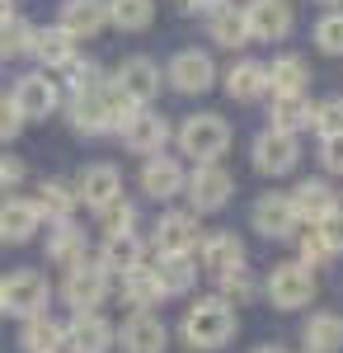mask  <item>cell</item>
I'll return each instance as SVG.
<instances>
[{
  "label": "cell",
  "instance_id": "8",
  "mask_svg": "<svg viewBox=\"0 0 343 353\" xmlns=\"http://www.w3.org/2000/svg\"><path fill=\"white\" fill-rule=\"evenodd\" d=\"M240 10H245L249 43H282L291 28H296L291 0H249V5H240Z\"/></svg>",
  "mask_w": 343,
  "mask_h": 353
},
{
  "label": "cell",
  "instance_id": "18",
  "mask_svg": "<svg viewBox=\"0 0 343 353\" xmlns=\"http://www.w3.org/2000/svg\"><path fill=\"white\" fill-rule=\"evenodd\" d=\"M56 28H61L71 43H85V38H94V33H104L108 28V0H66Z\"/></svg>",
  "mask_w": 343,
  "mask_h": 353
},
{
  "label": "cell",
  "instance_id": "41",
  "mask_svg": "<svg viewBox=\"0 0 343 353\" xmlns=\"http://www.w3.org/2000/svg\"><path fill=\"white\" fill-rule=\"evenodd\" d=\"M320 137H343V94H329L315 104V123H311Z\"/></svg>",
  "mask_w": 343,
  "mask_h": 353
},
{
  "label": "cell",
  "instance_id": "1",
  "mask_svg": "<svg viewBox=\"0 0 343 353\" xmlns=\"http://www.w3.org/2000/svg\"><path fill=\"white\" fill-rule=\"evenodd\" d=\"M236 330H240V316H236V306L231 301H221V297H198L193 306L184 311V325H179V334H184V344L188 349H226L231 339H236Z\"/></svg>",
  "mask_w": 343,
  "mask_h": 353
},
{
  "label": "cell",
  "instance_id": "19",
  "mask_svg": "<svg viewBox=\"0 0 343 353\" xmlns=\"http://www.w3.org/2000/svg\"><path fill=\"white\" fill-rule=\"evenodd\" d=\"M202 245L198 236V217L193 212H165L156 221V250L160 254H193Z\"/></svg>",
  "mask_w": 343,
  "mask_h": 353
},
{
  "label": "cell",
  "instance_id": "4",
  "mask_svg": "<svg viewBox=\"0 0 343 353\" xmlns=\"http://www.w3.org/2000/svg\"><path fill=\"white\" fill-rule=\"evenodd\" d=\"M48 301H52V288H48V278L38 269H19L10 278H0V316L28 321V316H43Z\"/></svg>",
  "mask_w": 343,
  "mask_h": 353
},
{
  "label": "cell",
  "instance_id": "16",
  "mask_svg": "<svg viewBox=\"0 0 343 353\" xmlns=\"http://www.w3.org/2000/svg\"><path fill=\"white\" fill-rule=\"evenodd\" d=\"M118 349L123 353H165L169 349V330L156 311H132L118 330Z\"/></svg>",
  "mask_w": 343,
  "mask_h": 353
},
{
  "label": "cell",
  "instance_id": "36",
  "mask_svg": "<svg viewBox=\"0 0 343 353\" xmlns=\"http://www.w3.org/2000/svg\"><path fill=\"white\" fill-rule=\"evenodd\" d=\"M123 297H127V306H136V311H151V306H160V301H165V292H160L156 273L141 264V269L123 273Z\"/></svg>",
  "mask_w": 343,
  "mask_h": 353
},
{
  "label": "cell",
  "instance_id": "51",
  "mask_svg": "<svg viewBox=\"0 0 343 353\" xmlns=\"http://www.w3.org/2000/svg\"><path fill=\"white\" fill-rule=\"evenodd\" d=\"M320 5H343V0H320Z\"/></svg>",
  "mask_w": 343,
  "mask_h": 353
},
{
  "label": "cell",
  "instance_id": "37",
  "mask_svg": "<svg viewBox=\"0 0 343 353\" xmlns=\"http://www.w3.org/2000/svg\"><path fill=\"white\" fill-rule=\"evenodd\" d=\"M216 283H221L216 297L231 301V306H245V301H254V292H259V283H254V273H249V269H231V273H221Z\"/></svg>",
  "mask_w": 343,
  "mask_h": 353
},
{
  "label": "cell",
  "instance_id": "3",
  "mask_svg": "<svg viewBox=\"0 0 343 353\" xmlns=\"http://www.w3.org/2000/svg\"><path fill=\"white\" fill-rule=\"evenodd\" d=\"M174 137H179L184 156H193L198 165H216V156H226V146H231V123L221 113H193Z\"/></svg>",
  "mask_w": 343,
  "mask_h": 353
},
{
  "label": "cell",
  "instance_id": "34",
  "mask_svg": "<svg viewBox=\"0 0 343 353\" xmlns=\"http://www.w3.org/2000/svg\"><path fill=\"white\" fill-rule=\"evenodd\" d=\"M48 259L61 264V269H71L85 259V231H80L76 221H56L52 231H48Z\"/></svg>",
  "mask_w": 343,
  "mask_h": 353
},
{
  "label": "cell",
  "instance_id": "31",
  "mask_svg": "<svg viewBox=\"0 0 343 353\" xmlns=\"http://www.w3.org/2000/svg\"><path fill=\"white\" fill-rule=\"evenodd\" d=\"M306 81H311L306 57H296V52L273 57V66H268V90L273 94H306Z\"/></svg>",
  "mask_w": 343,
  "mask_h": 353
},
{
  "label": "cell",
  "instance_id": "32",
  "mask_svg": "<svg viewBox=\"0 0 343 353\" xmlns=\"http://www.w3.org/2000/svg\"><path fill=\"white\" fill-rule=\"evenodd\" d=\"M19 344H24L28 353H56L61 344H66V325L56 321V316H28L24 330H19Z\"/></svg>",
  "mask_w": 343,
  "mask_h": 353
},
{
  "label": "cell",
  "instance_id": "28",
  "mask_svg": "<svg viewBox=\"0 0 343 353\" xmlns=\"http://www.w3.org/2000/svg\"><path fill=\"white\" fill-rule=\"evenodd\" d=\"M156 283L165 297H184L188 288L198 283V264H193V254H160L156 259Z\"/></svg>",
  "mask_w": 343,
  "mask_h": 353
},
{
  "label": "cell",
  "instance_id": "14",
  "mask_svg": "<svg viewBox=\"0 0 343 353\" xmlns=\"http://www.w3.org/2000/svg\"><path fill=\"white\" fill-rule=\"evenodd\" d=\"M249 156H254V170L259 174H291L296 170V161H301V141L287 132H273V128H264V132L254 137V146H249Z\"/></svg>",
  "mask_w": 343,
  "mask_h": 353
},
{
  "label": "cell",
  "instance_id": "44",
  "mask_svg": "<svg viewBox=\"0 0 343 353\" xmlns=\"http://www.w3.org/2000/svg\"><path fill=\"white\" fill-rule=\"evenodd\" d=\"M315 231H320V241L329 245V254H343V203L329 208V212L315 221Z\"/></svg>",
  "mask_w": 343,
  "mask_h": 353
},
{
  "label": "cell",
  "instance_id": "39",
  "mask_svg": "<svg viewBox=\"0 0 343 353\" xmlns=\"http://www.w3.org/2000/svg\"><path fill=\"white\" fill-rule=\"evenodd\" d=\"M315 48L324 57H343V10H329L315 24Z\"/></svg>",
  "mask_w": 343,
  "mask_h": 353
},
{
  "label": "cell",
  "instance_id": "35",
  "mask_svg": "<svg viewBox=\"0 0 343 353\" xmlns=\"http://www.w3.org/2000/svg\"><path fill=\"white\" fill-rule=\"evenodd\" d=\"M108 24L123 33H146L156 24V0H108Z\"/></svg>",
  "mask_w": 343,
  "mask_h": 353
},
{
  "label": "cell",
  "instance_id": "17",
  "mask_svg": "<svg viewBox=\"0 0 343 353\" xmlns=\"http://www.w3.org/2000/svg\"><path fill=\"white\" fill-rule=\"evenodd\" d=\"M118 344V330L108 325L99 311H80L76 321L66 325V344L61 349H71V353H108Z\"/></svg>",
  "mask_w": 343,
  "mask_h": 353
},
{
  "label": "cell",
  "instance_id": "24",
  "mask_svg": "<svg viewBox=\"0 0 343 353\" xmlns=\"http://www.w3.org/2000/svg\"><path fill=\"white\" fill-rule=\"evenodd\" d=\"M221 81H226V94H231L236 104H254V99H264V94H268V66L245 57V61H236Z\"/></svg>",
  "mask_w": 343,
  "mask_h": 353
},
{
  "label": "cell",
  "instance_id": "12",
  "mask_svg": "<svg viewBox=\"0 0 343 353\" xmlns=\"http://www.w3.org/2000/svg\"><path fill=\"white\" fill-rule=\"evenodd\" d=\"M113 90L132 104V109H151V99L160 94V66L151 57H127L113 76Z\"/></svg>",
  "mask_w": 343,
  "mask_h": 353
},
{
  "label": "cell",
  "instance_id": "49",
  "mask_svg": "<svg viewBox=\"0 0 343 353\" xmlns=\"http://www.w3.org/2000/svg\"><path fill=\"white\" fill-rule=\"evenodd\" d=\"M14 14V0H0V19H10Z\"/></svg>",
  "mask_w": 343,
  "mask_h": 353
},
{
  "label": "cell",
  "instance_id": "9",
  "mask_svg": "<svg viewBox=\"0 0 343 353\" xmlns=\"http://www.w3.org/2000/svg\"><path fill=\"white\" fill-rule=\"evenodd\" d=\"M10 104H14V113H19L24 123H38V118H52V113H56L61 90H56V81L48 76V71H28V76H19V81H14Z\"/></svg>",
  "mask_w": 343,
  "mask_h": 353
},
{
  "label": "cell",
  "instance_id": "7",
  "mask_svg": "<svg viewBox=\"0 0 343 353\" xmlns=\"http://www.w3.org/2000/svg\"><path fill=\"white\" fill-rule=\"evenodd\" d=\"M184 193L193 203V217L198 212H221L236 193V179H231L226 165H193V174L184 179Z\"/></svg>",
  "mask_w": 343,
  "mask_h": 353
},
{
  "label": "cell",
  "instance_id": "43",
  "mask_svg": "<svg viewBox=\"0 0 343 353\" xmlns=\"http://www.w3.org/2000/svg\"><path fill=\"white\" fill-rule=\"evenodd\" d=\"M94 85H104V71H99L94 61H71V66H66V90H71V94H85V90H94Z\"/></svg>",
  "mask_w": 343,
  "mask_h": 353
},
{
  "label": "cell",
  "instance_id": "45",
  "mask_svg": "<svg viewBox=\"0 0 343 353\" xmlns=\"http://www.w3.org/2000/svg\"><path fill=\"white\" fill-rule=\"evenodd\" d=\"M24 161L19 156H0V193H14L19 184H24Z\"/></svg>",
  "mask_w": 343,
  "mask_h": 353
},
{
  "label": "cell",
  "instance_id": "22",
  "mask_svg": "<svg viewBox=\"0 0 343 353\" xmlns=\"http://www.w3.org/2000/svg\"><path fill=\"white\" fill-rule=\"evenodd\" d=\"M38 208H33V198H0V241L5 245H24L38 236Z\"/></svg>",
  "mask_w": 343,
  "mask_h": 353
},
{
  "label": "cell",
  "instance_id": "42",
  "mask_svg": "<svg viewBox=\"0 0 343 353\" xmlns=\"http://www.w3.org/2000/svg\"><path fill=\"white\" fill-rule=\"evenodd\" d=\"M296 254H301L296 264H306V269H320L324 259H334V254H329V245L320 241L315 226H311V231H296Z\"/></svg>",
  "mask_w": 343,
  "mask_h": 353
},
{
  "label": "cell",
  "instance_id": "26",
  "mask_svg": "<svg viewBox=\"0 0 343 353\" xmlns=\"http://www.w3.org/2000/svg\"><path fill=\"white\" fill-rule=\"evenodd\" d=\"M141 254H146V245H141V236L136 231H123V236H104V250H99V264H104L108 273H132L141 269Z\"/></svg>",
  "mask_w": 343,
  "mask_h": 353
},
{
  "label": "cell",
  "instance_id": "6",
  "mask_svg": "<svg viewBox=\"0 0 343 353\" xmlns=\"http://www.w3.org/2000/svg\"><path fill=\"white\" fill-rule=\"evenodd\" d=\"M315 273L306 269V264H296V259H287V264H273V273H268L264 292L268 301L278 306V311H296V306H311V297H315Z\"/></svg>",
  "mask_w": 343,
  "mask_h": 353
},
{
  "label": "cell",
  "instance_id": "47",
  "mask_svg": "<svg viewBox=\"0 0 343 353\" xmlns=\"http://www.w3.org/2000/svg\"><path fill=\"white\" fill-rule=\"evenodd\" d=\"M19 128H24V118H19V113H14V104L0 94V141H14V137H19Z\"/></svg>",
  "mask_w": 343,
  "mask_h": 353
},
{
  "label": "cell",
  "instance_id": "33",
  "mask_svg": "<svg viewBox=\"0 0 343 353\" xmlns=\"http://www.w3.org/2000/svg\"><path fill=\"white\" fill-rule=\"evenodd\" d=\"M33 208H38V217H48L56 226V221H71V212H76V189L71 184H61V179H43L38 184V198H33Z\"/></svg>",
  "mask_w": 343,
  "mask_h": 353
},
{
  "label": "cell",
  "instance_id": "5",
  "mask_svg": "<svg viewBox=\"0 0 343 353\" xmlns=\"http://www.w3.org/2000/svg\"><path fill=\"white\" fill-rule=\"evenodd\" d=\"M108 288H113V273L99 264V259H80V264H71L66 269V283H61V297H66V306H76V316L80 311H99L108 297Z\"/></svg>",
  "mask_w": 343,
  "mask_h": 353
},
{
  "label": "cell",
  "instance_id": "25",
  "mask_svg": "<svg viewBox=\"0 0 343 353\" xmlns=\"http://www.w3.org/2000/svg\"><path fill=\"white\" fill-rule=\"evenodd\" d=\"M28 52L38 57L48 71H56V66L66 71V66L76 61V43H71V38H66V33L52 24V28H33V38H28Z\"/></svg>",
  "mask_w": 343,
  "mask_h": 353
},
{
  "label": "cell",
  "instance_id": "30",
  "mask_svg": "<svg viewBox=\"0 0 343 353\" xmlns=\"http://www.w3.org/2000/svg\"><path fill=\"white\" fill-rule=\"evenodd\" d=\"M207 33H211V43H221V48H231V52H236V48H245V43H249L245 10H236V5H226V0H221V5L207 14Z\"/></svg>",
  "mask_w": 343,
  "mask_h": 353
},
{
  "label": "cell",
  "instance_id": "10",
  "mask_svg": "<svg viewBox=\"0 0 343 353\" xmlns=\"http://www.w3.org/2000/svg\"><path fill=\"white\" fill-rule=\"evenodd\" d=\"M165 81L174 85L179 94H207L211 85H216V61H211V52H202V48H184V52L169 57Z\"/></svg>",
  "mask_w": 343,
  "mask_h": 353
},
{
  "label": "cell",
  "instance_id": "40",
  "mask_svg": "<svg viewBox=\"0 0 343 353\" xmlns=\"http://www.w3.org/2000/svg\"><path fill=\"white\" fill-rule=\"evenodd\" d=\"M28 38H33V28H28L19 14L0 19V57H19V52H28Z\"/></svg>",
  "mask_w": 343,
  "mask_h": 353
},
{
  "label": "cell",
  "instance_id": "23",
  "mask_svg": "<svg viewBox=\"0 0 343 353\" xmlns=\"http://www.w3.org/2000/svg\"><path fill=\"white\" fill-rule=\"evenodd\" d=\"M268 128L273 132H287V137H296V132H306L311 123H315V104L306 99V94H273V104H268Z\"/></svg>",
  "mask_w": 343,
  "mask_h": 353
},
{
  "label": "cell",
  "instance_id": "11",
  "mask_svg": "<svg viewBox=\"0 0 343 353\" xmlns=\"http://www.w3.org/2000/svg\"><path fill=\"white\" fill-rule=\"evenodd\" d=\"M118 137H123V146L132 151V156H165V141H169V123L160 118L156 109H132L127 113V123L118 128Z\"/></svg>",
  "mask_w": 343,
  "mask_h": 353
},
{
  "label": "cell",
  "instance_id": "20",
  "mask_svg": "<svg viewBox=\"0 0 343 353\" xmlns=\"http://www.w3.org/2000/svg\"><path fill=\"white\" fill-rule=\"evenodd\" d=\"M184 165L174 161V156H151V161L141 165V193H151L156 203H169V198H179L184 193Z\"/></svg>",
  "mask_w": 343,
  "mask_h": 353
},
{
  "label": "cell",
  "instance_id": "2",
  "mask_svg": "<svg viewBox=\"0 0 343 353\" xmlns=\"http://www.w3.org/2000/svg\"><path fill=\"white\" fill-rule=\"evenodd\" d=\"M66 113H71V128L76 132L99 137V132H118L127 123L132 104L113 90V81H104V85H94V90H85V94H71L66 99Z\"/></svg>",
  "mask_w": 343,
  "mask_h": 353
},
{
  "label": "cell",
  "instance_id": "48",
  "mask_svg": "<svg viewBox=\"0 0 343 353\" xmlns=\"http://www.w3.org/2000/svg\"><path fill=\"white\" fill-rule=\"evenodd\" d=\"M174 5H179V10H188V14H193V10H202V14H211V10H216L221 0H174Z\"/></svg>",
  "mask_w": 343,
  "mask_h": 353
},
{
  "label": "cell",
  "instance_id": "46",
  "mask_svg": "<svg viewBox=\"0 0 343 353\" xmlns=\"http://www.w3.org/2000/svg\"><path fill=\"white\" fill-rule=\"evenodd\" d=\"M320 161L329 174H343V137H320Z\"/></svg>",
  "mask_w": 343,
  "mask_h": 353
},
{
  "label": "cell",
  "instance_id": "21",
  "mask_svg": "<svg viewBox=\"0 0 343 353\" xmlns=\"http://www.w3.org/2000/svg\"><path fill=\"white\" fill-rule=\"evenodd\" d=\"M198 259H202V269L207 273H231V269H245V241H240L236 231H211V236H202V245H198Z\"/></svg>",
  "mask_w": 343,
  "mask_h": 353
},
{
  "label": "cell",
  "instance_id": "50",
  "mask_svg": "<svg viewBox=\"0 0 343 353\" xmlns=\"http://www.w3.org/2000/svg\"><path fill=\"white\" fill-rule=\"evenodd\" d=\"M254 353H282V349H278V344H264V349H254Z\"/></svg>",
  "mask_w": 343,
  "mask_h": 353
},
{
  "label": "cell",
  "instance_id": "29",
  "mask_svg": "<svg viewBox=\"0 0 343 353\" xmlns=\"http://www.w3.org/2000/svg\"><path fill=\"white\" fill-rule=\"evenodd\" d=\"M306 353H339L343 349V316L339 311H315L306 325H301Z\"/></svg>",
  "mask_w": 343,
  "mask_h": 353
},
{
  "label": "cell",
  "instance_id": "15",
  "mask_svg": "<svg viewBox=\"0 0 343 353\" xmlns=\"http://www.w3.org/2000/svg\"><path fill=\"white\" fill-rule=\"evenodd\" d=\"M76 203H85V208H108L113 198H123V174H118V165H108V161H94V165H85L76 174Z\"/></svg>",
  "mask_w": 343,
  "mask_h": 353
},
{
  "label": "cell",
  "instance_id": "38",
  "mask_svg": "<svg viewBox=\"0 0 343 353\" xmlns=\"http://www.w3.org/2000/svg\"><path fill=\"white\" fill-rule=\"evenodd\" d=\"M94 217H99V231H104V236H123V231H132V226H136V208L127 203V198H113V203L99 208Z\"/></svg>",
  "mask_w": 343,
  "mask_h": 353
},
{
  "label": "cell",
  "instance_id": "27",
  "mask_svg": "<svg viewBox=\"0 0 343 353\" xmlns=\"http://www.w3.org/2000/svg\"><path fill=\"white\" fill-rule=\"evenodd\" d=\"M287 198H291V208H296V217L311 221V226H315V221L324 217L329 208H339V198H334V189H329L324 179H301V184H296Z\"/></svg>",
  "mask_w": 343,
  "mask_h": 353
},
{
  "label": "cell",
  "instance_id": "13",
  "mask_svg": "<svg viewBox=\"0 0 343 353\" xmlns=\"http://www.w3.org/2000/svg\"><path fill=\"white\" fill-rule=\"evenodd\" d=\"M249 221H254V231L268 236V241H296V231H301V217H296L287 193H264L249 208Z\"/></svg>",
  "mask_w": 343,
  "mask_h": 353
}]
</instances>
